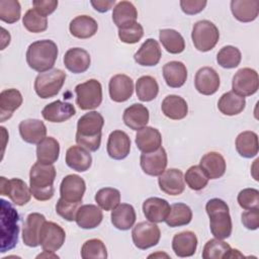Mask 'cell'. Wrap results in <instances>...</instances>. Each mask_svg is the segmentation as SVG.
<instances>
[{
  "label": "cell",
  "mask_w": 259,
  "mask_h": 259,
  "mask_svg": "<svg viewBox=\"0 0 259 259\" xmlns=\"http://www.w3.org/2000/svg\"><path fill=\"white\" fill-rule=\"evenodd\" d=\"M192 42L199 52L212 50L219 41L220 32L215 24L209 20H199L194 23L191 32Z\"/></svg>",
  "instance_id": "52a82bcc"
},
{
  "label": "cell",
  "mask_w": 259,
  "mask_h": 259,
  "mask_svg": "<svg viewBox=\"0 0 259 259\" xmlns=\"http://www.w3.org/2000/svg\"><path fill=\"white\" fill-rule=\"evenodd\" d=\"M158 183L164 193L172 196L180 195L185 188L183 173L181 170L175 168L165 170L159 176Z\"/></svg>",
  "instance_id": "ac0fdd59"
},
{
  "label": "cell",
  "mask_w": 259,
  "mask_h": 259,
  "mask_svg": "<svg viewBox=\"0 0 259 259\" xmlns=\"http://www.w3.org/2000/svg\"><path fill=\"white\" fill-rule=\"evenodd\" d=\"M143 35L144 28L139 22H135L132 25L118 29V37L124 44H136L143 37Z\"/></svg>",
  "instance_id": "816d5d0a"
},
{
  "label": "cell",
  "mask_w": 259,
  "mask_h": 259,
  "mask_svg": "<svg viewBox=\"0 0 259 259\" xmlns=\"http://www.w3.org/2000/svg\"><path fill=\"white\" fill-rule=\"evenodd\" d=\"M231 11L234 17L241 22L255 20L259 13L258 0H232Z\"/></svg>",
  "instance_id": "4dcf8cb0"
},
{
  "label": "cell",
  "mask_w": 259,
  "mask_h": 259,
  "mask_svg": "<svg viewBox=\"0 0 259 259\" xmlns=\"http://www.w3.org/2000/svg\"><path fill=\"white\" fill-rule=\"evenodd\" d=\"M76 103L82 110L97 108L102 102V86L96 79L78 84L75 87Z\"/></svg>",
  "instance_id": "ba28073f"
},
{
  "label": "cell",
  "mask_w": 259,
  "mask_h": 259,
  "mask_svg": "<svg viewBox=\"0 0 259 259\" xmlns=\"http://www.w3.org/2000/svg\"><path fill=\"white\" fill-rule=\"evenodd\" d=\"M150 114L148 108L141 103H134L124 109L122 120L124 124L133 131H139L149 122Z\"/></svg>",
  "instance_id": "d4e9b609"
},
{
  "label": "cell",
  "mask_w": 259,
  "mask_h": 259,
  "mask_svg": "<svg viewBox=\"0 0 259 259\" xmlns=\"http://www.w3.org/2000/svg\"><path fill=\"white\" fill-rule=\"evenodd\" d=\"M236 150L243 158H253L258 154V136L252 131H245L236 138Z\"/></svg>",
  "instance_id": "74e56055"
},
{
  "label": "cell",
  "mask_w": 259,
  "mask_h": 259,
  "mask_svg": "<svg viewBox=\"0 0 259 259\" xmlns=\"http://www.w3.org/2000/svg\"><path fill=\"white\" fill-rule=\"evenodd\" d=\"M70 32L73 36L85 39L93 36L98 29L97 21L88 15H79L71 20L69 24Z\"/></svg>",
  "instance_id": "1f68e13d"
},
{
  "label": "cell",
  "mask_w": 259,
  "mask_h": 259,
  "mask_svg": "<svg viewBox=\"0 0 259 259\" xmlns=\"http://www.w3.org/2000/svg\"><path fill=\"white\" fill-rule=\"evenodd\" d=\"M75 113L76 109L73 104L61 100L47 104L41 110L42 117L50 122H64L74 116Z\"/></svg>",
  "instance_id": "d6986e66"
},
{
  "label": "cell",
  "mask_w": 259,
  "mask_h": 259,
  "mask_svg": "<svg viewBox=\"0 0 259 259\" xmlns=\"http://www.w3.org/2000/svg\"><path fill=\"white\" fill-rule=\"evenodd\" d=\"M220 84V76L211 67H202L195 74L194 86L200 94H214L219 90Z\"/></svg>",
  "instance_id": "2e32d148"
},
{
  "label": "cell",
  "mask_w": 259,
  "mask_h": 259,
  "mask_svg": "<svg viewBox=\"0 0 259 259\" xmlns=\"http://www.w3.org/2000/svg\"><path fill=\"white\" fill-rule=\"evenodd\" d=\"M170 211V204L160 197H149L143 202V212L146 219L154 224L165 222Z\"/></svg>",
  "instance_id": "603a6c76"
},
{
  "label": "cell",
  "mask_w": 259,
  "mask_h": 259,
  "mask_svg": "<svg viewBox=\"0 0 259 259\" xmlns=\"http://www.w3.org/2000/svg\"><path fill=\"white\" fill-rule=\"evenodd\" d=\"M197 247V237L191 231H184L176 234L172 240V249L178 257L192 256Z\"/></svg>",
  "instance_id": "83f0119b"
},
{
  "label": "cell",
  "mask_w": 259,
  "mask_h": 259,
  "mask_svg": "<svg viewBox=\"0 0 259 259\" xmlns=\"http://www.w3.org/2000/svg\"><path fill=\"white\" fill-rule=\"evenodd\" d=\"M33 8L44 16L52 14L58 7L57 0H34L32 1Z\"/></svg>",
  "instance_id": "6f0895ef"
},
{
  "label": "cell",
  "mask_w": 259,
  "mask_h": 259,
  "mask_svg": "<svg viewBox=\"0 0 259 259\" xmlns=\"http://www.w3.org/2000/svg\"><path fill=\"white\" fill-rule=\"evenodd\" d=\"M231 252H232V248L228 243L215 238L205 243L202 250V258L203 259L230 258Z\"/></svg>",
  "instance_id": "ee69618b"
},
{
  "label": "cell",
  "mask_w": 259,
  "mask_h": 259,
  "mask_svg": "<svg viewBox=\"0 0 259 259\" xmlns=\"http://www.w3.org/2000/svg\"><path fill=\"white\" fill-rule=\"evenodd\" d=\"M207 2L205 0H181L180 7L181 10L188 15H194L201 12L206 6Z\"/></svg>",
  "instance_id": "11a10c76"
},
{
  "label": "cell",
  "mask_w": 259,
  "mask_h": 259,
  "mask_svg": "<svg viewBox=\"0 0 259 259\" xmlns=\"http://www.w3.org/2000/svg\"><path fill=\"white\" fill-rule=\"evenodd\" d=\"M132 238L137 248L146 250L159 243L161 232L156 224L151 222H141L133 228Z\"/></svg>",
  "instance_id": "9c48e42d"
},
{
  "label": "cell",
  "mask_w": 259,
  "mask_h": 259,
  "mask_svg": "<svg viewBox=\"0 0 259 259\" xmlns=\"http://www.w3.org/2000/svg\"><path fill=\"white\" fill-rule=\"evenodd\" d=\"M18 130L21 139L28 144L37 145L47 135V126L44 121L35 118H28L20 121Z\"/></svg>",
  "instance_id": "cb8c5ba5"
},
{
  "label": "cell",
  "mask_w": 259,
  "mask_h": 259,
  "mask_svg": "<svg viewBox=\"0 0 259 259\" xmlns=\"http://www.w3.org/2000/svg\"><path fill=\"white\" fill-rule=\"evenodd\" d=\"M56 168L54 165L36 162L29 172V188L32 196L39 201H46L54 196V181Z\"/></svg>",
  "instance_id": "7a4b0ae2"
},
{
  "label": "cell",
  "mask_w": 259,
  "mask_h": 259,
  "mask_svg": "<svg viewBox=\"0 0 259 259\" xmlns=\"http://www.w3.org/2000/svg\"><path fill=\"white\" fill-rule=\"evenodd\" d=\"M93 8L98 12H107L115 4V0H92L90 1Z\"/></svg>",
  "instance_id": "680465c9"
},
{
  "label": "cell",
  "mask_w": 259,
  "mask_h": 259,
  "mask_svg": "<svg viewBox=\"0 0 259 259\" xmlns=\"http://www.w3.org/2000/svg\"><path fill=\"white\" fill-rule=\"evenodd\" d=\"M19 214L5 199H1V253L13 249L18 242Z\"/></svg>",
  "instance_id": "5b68a950"
},
{
  "label": "cell",
  "mask_w": 259,
  "mask_h": 259,
  "mask_svg": "<svg viewBox=\"0 0 259 259\" xmlns=\"http://www.w3.org/2000/svg\"><path fill=\"white\" fill-rule=\"evenodd\" d=\"M60 144L53 137H46L36 146L37 162L53 165L59 159Z\"/></svg>",
  "instance_id": "f35d334b"
},
{
  "label": "cell",
  "mask_w": 259,
  "mask_h": 259,
  "mask_svg": "<svg viewBox=\"0 0 259 259\" xmlns=\"http://www.w3.org/2000/svg\"><path fill=\"white\" fill-rule=\"evenodd\" d=\"M259 87L258 73L251 68H242L237 71L232 80V89L236 94L246 97L255 94Z\"/></svg>",
  "instance_id": "8fae6325"
},
{
  "label": "cell",
  "mask_w": 259,
  "mask_h": 259,
  "mask_svg": "<svg viewBox=\"0 0 259 259\" xmlns=\"http://www.w3.org/2000/svg\"><path fill=\"white\" fill-rule=\"evenodd\" d=\"M162 52L159 42L154 38H148L134 55L136 63L145 67L156 66L161 59Z\"/></svg>",
  "instance_id": "7402d4cb"
},
{
  "label": "cell",
  "mask_w": 259,
  "mask_h": 259,
  "mask_svg": "<svg viewBox=\"0 0 259 259\" xmlns=\"http://www.w3.org/2000/svg\"><path fill=\"white\" fill-rule=\"evenodd\" d=\"M23 26L30 32L38 33L48 28V19L34 8L27 10L22 18Z\"/></svg>",
  "instance_id": "c3c4849f"
},
{
  "label": "cell",
  "mask_w": 259,
  "mask_h": 259,
  "mask_svg": "<svg viewBox=\"0 0 259 259\" xmlns=\"http://www.w3.org/2000/svg\"><path fill=\"white\" fill-rule=\"evenodd\" d=\"M167 153L163 147L150 153H143L140 164L143 171L150 176H160L167 167Z\"/></svg>",
  "instance_id": "4fadbf2b"
},
{
  "label": "cell",
  "mask_w": 259,
  "mask_h": 259,
  "mask_svg": "<svg viewBox=\"0 0 259 259\" xmlns=\"http://www.w3.org/2000/svg\"><path fill=\"white\" fill-rule=\"evenodd\" d=\"M103 125L104 118L99 112L89 111L85 113L77 122L76 143L88 151H97L101 144Z\"/></svg>",
  "instance_id": "6da1fadb"
},
{
  "label": "cell",
  "mask_w": 259,
  "mask_h": 259,
  "mask_svg": "<svg viewBox=\"0 0 259 259\" xmlns=\"http://www.w3.org/2000/svg\"><path fill=\"white\" fill-rule=\"evenodd\" d=\"M66 77V73L61 69L39 73L34 80V91L42 99L54 97L62 89Z\"/></svg>",
  "instance_id": "8992f818"
},
{
  "label": "cell",
  "mask_w": 259,
  "mask_h": 259,
  "mask_svg": "<svg viewBox=\"0 0 259 259\" xmlns=\"http://www.w3.org/2000/svg\"><path fill=\"white\" fill-rule=\"evenodd\" d=\"M246 106L245 97L236 94L233 91L224 93L218 101L219 110L229 116L237 115L241 113Z\"/></svg>",
  "instance_id": "ab89813d"
},
{
  "label": "cell",
  "mask_w": 259,
  "mask_h": 259,
  "mask_svg": "<svg viewBox=\"0 0 259 259\" xmlns=\"http://www.w3.org/2000/svg\"><path fill=\"white\" fill-rule=\"evenodd\" d=\"M163 77L169 87L179 88L187 79V69L182 62L171 61L164 65Z\"/></svg>",
  "instance_id": "e575fe53"
},
{
  "label": "cell",
  "mask_w": 259,
  "mask_h": 259,
  "mask_svg": "<svg viewBox=\"0 0 259 259\" xmlns=\"http://www.w3.org/2000/svg\"><path fill=\"white\" fill-rule=\"evenodd\" d=\"M0 192L2 195L8 196L14 204L19 206L26 204L32 195L30 188L23 180L19 178L6 179L3 176L0 178Z\"/></svg>",
  "instance_id": "30bf717a"
},
{
  "label": "cell",
  "mask_w": 259,
  "mask_h": 259,
  "mask_svg": "<svg viewBox=\"0 0 259 259\" xmlns=\"http://www.w3.org/2000/svg\"><path fill=\"white\" fill-rule=\"evenodd\" d=\"M136 145L143 153L154 152L161 147L162 136L157 128L145 126L137 132Z\"/></svg>",
  "instance_id": "4316f807"
},
{
  "label": "cell",
  "mask_w": 259,
  "mask_h": 259,
  "mask_svg": "<svg viewBox=\"0 0 259 259\" xmlns=\"http://www.w3.org/2000/svg\"><path fill=\"white\" fill-rule=\"evenodd\" d=\"M159 92V85L152 76H142L136 83V93L141 101L148 102L155 99Z\"/></svg>",
  "instance_id": "7bdbcfd3"
},
{
  "label": "cell",
  "mask_w": 259,
  "mask_h": 259,
  "mask_svg": "<svg viewBox=\"0 0 259 259\" xmlns=\"http://www.w3.org/2000/svg\"><path fill=\"white\" fill-rule=\"evenodd\" d=\"M45 222L46 218L41 213L32 212L27 215L22 230V240L24 245L32 248L39 245V233Z\"/></svg>",
  "instance_id": "ffe728a7"
},
{
  "label": "cell",
  "mask_w": 259,
  "mask_h": 259,
  "mask_svg": "<svg viewBox=\"0 0 259 259\" xmlns=\"http://www.w3.org/2000/svg\"><path fill=\"white\" fill-rule=\"evenodd\" d=\"M95 201L101 209L112 210L120 202V192L113 187L101 188L95 194Z\"/></svg>",
  "instance_id": "f6af8a7d"
},
{
  "label": "cell",
  "mask_w": 259,
  "mask_h": 259,
  "mask_svg": "<svg viewBox=\"0 0 259 259\" xmlns=\"http://www.w3.org/2000/svg\"><path fill=\"white\" fill-rule=\"evenodd\" d=\"M161 109L166 117L173 120L182 119L188 113V105L184 98L174 94L168 95L163 99Z\"/></svg>",
  "instance_id": "d6a6232c"
},
{
  "label": "cell",
  "mask_w": 259,
  "mask_h": 259,
  "mask_svg": "<svg viewBox=\"0 0 259 259\" xmlns=\"http://www.w3.org/2000/svg\"><path fill=\"white\" fill-rule=\"evenodd\" d=\"M65 67L74 74H80L86 72L91 63L89 53L82 48L69 49L64 56Z\"/></svg>",
  "instance_id": "44dd1931"
},
{
  "label": "cell",
  "mask_w": 259,
  "mask_h": 259,
  "mask_svg": "<svg viewBox=\"0 0 259 259\" xmlns=\"http://www.w3.org/2000/svg\"><path fill=\"white\" fill-rule=\"evenodd\" d=\"M65 239L66 233L60 225L47 221L44 223L39 233V245L44 251L55 253L63 246Z\"/></svg>",
  "instance_id": "7c38bea8"
},
{
  "label": "cell",
  "mask_w": 259,
  "mask_h": 259,
  "mask_svg": "<svg viewBox=\"0 0 259 259\" xmlns=\"http://www.w3.org/2000/svg\"><path fill=\"white\" fill-rule=\"evenodd\" d=\"M80 206V202H70L60 197L56 204V211L60 217H62L66 221L73 222L76 219V213Z\"/></svg>",
  "instance_id": "db71d44e"
},
{
  "label": "cell",
  "mask_w": 259,
  "mask_h": 259,
  "mask_svg": "<svg viewBox=\"0 0 259 259\" xmlns=\"http://www.w3.org/2000/svg\"><path fill=\"white\" fill-rule=\"evenodd\" d=\"M23 98L21 93L14 88L5 89L0 93V120L9 119L13 112L20 107Z\"/></svg>",
  "instance_id": "f1b7e54d"
},
{
  "label": "cell",
  "mask_w": 259,
  "mask_h": 259,
  "mask_svg": "<svg viewBox=\"0 0 259 259\" xmlns=\"http://www.w3.org/2000/svg\"><path fill=\"white\" fill-rule=\"evenodd\" d=\"M237 200L239 205L245 210L258 208L259 191L255 188H245L239 192Z\"/></svg>",
  "instance_id": "f5cc1de1"
},
{
  "label": "cell",
  "mask_w": 259,
  "mask_h": 259,
  "mask_svg": "<svg viewBox=\"0 0 259 259\" xmlns=\"http://www.w3.org/2000/svg\"><path fill=\"white\" fill-rule=\"evenodd\" d=\"M192 220V210L185 203H174L170 206V211L165 220L166 224L171 228L188 225Z\"/></svg>",
  "instance_id": "b9f144b4"
},
{
  "label": "cell",
  "mask_w": 259,
  "mask_h": 259,
  "mask_svg": "<svg viewBox=\"0 0 259 259\" xmlns=\"http://www.w3.org/2000/svg\"><path fill=\"white\" fill-rule=\"evenodd\" d=\"M184 180L190 189L198 191L207 185L209 178L199 165H194L188 168L184 175Z\"/></svg>",
  "instance_id": "7dc6e473"
},
{
  "label": "cell",
  "mask_w": 259,
  "mask_h": 259,
  "mask_svg": "<svg viewBox=\"0 0 259 259\" xmlns=\"http://www.w3.org/2000/svg\"><path fill=\"white\" fill-rule=\"evenodd\" d=\"M21 15L20 3L17 0L0 1V19L6 23H14L19 20Z\"/></svg>",
  "instance_id": "f907efd6"
},
{
  "label": "cell",
  "mask_w": 259,
  "mask_h": 259,
  "mask_svg": "<svg viewBox=\"0 0 259 259\" xmlns=\"http://www.w3.org/2000/svg\"><path fill=\"white\" fill-rule=\"evenodd\" d=\"M110 218L113 227L120 231H126L134 227L137 214L133 205L128 203H121L112 209Z\"/></svg>",
  "instance_id": "d590c367"
},
{
  "label": "cell",
  "mask_w": 259,
  "mask_h": 259,
  "mask_svg": "<svg viewBox=\"0 0 259 259\" xmlns=\"http://www.w3.org/2000/svg\"><path fill=\"white\" fill-rule=\"evenodd\" d=\"M199 166L203 169L209 179L221 178L226 172L225 158L218 152H208L204 154L200 159Z\"/></svg>",
  "instance_id": "836d02e7"
},
{
  "label": "cell",
  "mask_w": 259,
  "mask_h": 259,
  "mask_svg": "<svg viewBox=\"0 0 259 259\" xmlns=\"http://www.w3.org/2000/svg\"><path fill=\"white\" fill-rule=\"evenodd\" d=\"M107 154L114 160H122L127 157L131 151V139L126 133L120 130L109 134L107 145Z\"/></svg>",
  "instance_id": "e0dca14e"
},
{
  "label": "cell",
  "mask_w": 259,
  "mask_h": 259,
  "mask_svg": "<svg viewBox=\"0 0 259 259\" xmlns=\"http://www.w3.org/2000/svg\"><path fill=\"white\" fill-rule=\"evenodd\" d=\"M242 59L241 52L234 46H226L222 48L217 55L218 64L225 69H233L240 65Z\"/></svg>",
  "instance_id": "bcb514c9"
},
{
  "label": "cell",
  "mask_w": 259,
  "mask_h": 259,
  "mask_svg": "<svg viewBox=\"0 0 259 259\" xmlns=\"http://www.w3.org/2000/svg\"><path fill=\"white\" fill-rule=\"evenodd\" d=\"M137 8L130 1H120L113 8L112 20L118 29L134 24L137 22Z\"/></svg>",
  "instance_id": "8d00e7d4"
},
{
  "label": "cell",
  "mask_w": 259,
  "mask_h": 259,
  "mask_svg": "<svg viewBox=\"0 0 259 259\" xmlns=\"http://www.w3.org/2000/svg\"><path fill=\"white\" fill-rule=\"evenodd\" d=\"M86 184L82 177L76 174L67 175L60 185V194L63 199L70 202H82Z\"/></svg>",
  "instance_id": "5bb4252c"
},
{
  "label": "cell",
  "mask_w": 259,
  "mask_h": 259,
  "mask_svg": "<svg viewBox=\"0 0 259 259\" xmlns=\"http://www.w3.org/2000/svg\"><path fill=\"white\" fill-rule=\"evenodd\" d=\"M242 224L248 230H257L259 228V211L258 208L247 209L241 215Z\"/></svg>",
  "instance_id": "9f6ffc18"
},
{
  "label": "cell",
  "mask_w": 259,
  "mask_h": 259,
  "mask_svg": "<svg viewBox=\"0 0 259 259\" xmlns=\"http://www.w3.org/2000/svg\"><path fill=\"white\" fill-rule=\"evenodd\" d=\"M66 164L77 172L87 171L92 164L90 151L81 146H71L66 152Z\"/></svg>",
  "instance_id": "484cf974"
},
{
  "label": "cell",
  "mask_w": 259,
  "mask_h": 259,
  "mask_svg": "<svg viewBox=\"0 0 259 259\" xmlns=\"http://www.w3.org/2000/svg\"><path fill=\"white\" fill-rule=\"evenodd\" d=\"M81 257L83 259H105L107 258V250L101 240L90 239L83 244Z\"/></svg>",
  "instance_id": "681fc988"
},
{
  "label": "cell",
  "mask_w": 259,
  "mask_h": 259,
  "mask_svg": "<svg viewBox=\"0 0 259 259\" xmlns=\"http://www.w3.org/2000/svg\"><path fill=\"white\" fill-rule=\"evenodd\" d=\"M102 219L103 213L99 206L94 204H84L78 208L75 221L80 228L89 230L99 226Z\"/></svg>",
  "instance_id": "f546056e"
},
{
  "label": "cell",
  "mask_w": 259,
  "mask_h": 259,
  "mask_svg": "<svg viewBox=\"0 0 259 259\" xmlns=\"http://www.w3.org/2000/svg\"><path fill=\"white\" fill-rule=\"evenodd\" d=\"M108 91L111 100L114 102H124L133 95L134 81L124 74L114 75L109 80Z\"/></svg>",
  "instance_id": "9a60e30c"
},
{
  "label": "cell",
  "mask_w": 259,
  "mask_h": 259,
  "mask_svg": "<svg viewBox=\"0 0 259 259\" xmlns=\"http://www.w3.org/2000/svg\"><path fill=\"white\" fill-rule=\"evenodd\" d=\"M58 47L51 39H40L30 44L26 51V62L32 70L44 73L53 69L58 58Z\"/></svg>",
  "instance_id": "3957f363"
},
{
  "label": "cell",
  "mask_w": 259,
  "mask_h": 259,
  "mask_svg": "<svg viewBox=\"0 0 259 259\" xmlns=\"http://www.w3.org/2000/svg\"><path fill=\"white\" fill-rule=\"evenodd\" d=\"M159 39L164 49L173 55L180 54L185 49V41L183 36L175 29L164 28L159 31Z\"/></svg>",
  "instance_id": "60d3db41"
},
{
  "label": "cell",
  "mask_w": 259,
  "mask_h": 259,
  "mask_svg": "<svg viewBox=\"0 0 259 259\" xmlns=\"http://www.w3.org/2000/svg\"><path fill=\"white\" fill-rule=\"evenodd\" d=\"M205 210L209 218V228L212 236L224 240L232 234V219L230 209L223 199L211 198L205 204Z\"/></svg>",
  "instance_id": "277c9868"
}]
</instances>
